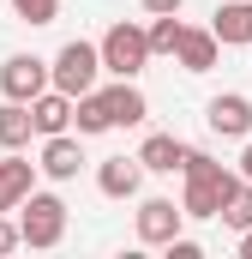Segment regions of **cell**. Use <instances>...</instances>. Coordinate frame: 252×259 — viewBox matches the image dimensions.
Wrapping results in <instances>:
<instances>
[{
	"instance_id": "cell-1",
	"label": "cell",
	"mask_w": 252,
	"mask_h": 259,
	"mask_svg": "<svg viewBox=\"0 0 252 259\" xmlns=\"http://www.w3.org/2000/svg\"><path fill=\"white\" fill-rule=\"evenodd\" d=\"M180 181H186V187H180V211H186V217H216L240 175H234L228 163H216L210 151H192V145H186V157H180Z\"/></svg>"
},
{
	"instance_id": "cell-20",
	"label": "cell",
	"mask_w": 252,
	"mask_h": 259,
	"mask_svg": "<svg viewBox=\"0 0 252 259\" xmlns=\"http://www.w3.org/2000/svg\"><path fill=\"white\" fill-rule=\"evenodd\" d=\"M12 12H18L24 24H36V30H42V24H54V18H60V0H12Z\"/></svg>"
},
{
	"instance_id": "cell-15",
	"label": "cell",
	"mask_w": 252,
	"mask_h": 259,
	"mask_svg": "<svg viewBox=\"0 0 252 259\" xmlns=\"http://www.w3.org/2000/svg\"><path fill=\"white\" fill-rule=\"evenodd\" d=\"M36 187V163H24L18 151L0 157V211H18V199Z\"/></svg>"
},
{
	"instance_id": "cell-25",
	"label": "cell",
	"mask_w": 252,
	"mask_h": 259,
	"mask_svg": "<svg viewBox=\"0 0 252 259\" xmlns=\"http://www.w3.org/2000/svg\"><path fill=\"white\" fill-rule=\"evenodd\" d=\"M240 259H252V229H240Z\"/></svg>"
},
{
	"instance_id": "cell-5",
	"label": "cell",
	"mask_w": 252,
	"mask_h": 259,
	"mask_svg": "<svg viewBox=\"0 0 252 259\" xmlns=\"http://www.w3.org/2000/svg\"><path fill=\"white\" fill-rule=\"evenodd\" d=\"M132 229H138V241L144 247H162V241H174L180 229H186V211L174 205V199H138V217H132Z\"/></svg>"
},
{
	"instance_id": "cell-9",
	"label": "cell",
	"mask_w": 252,
	"mask_h": 259,
	"mask_svg": "<svg viewBox=\"0 0 252 259\" xmlns=\"http://www.w3.org/2000/svg\"><path fill=\"white\" fill-rule=\"evenodd\" d=\"M48 181H72L78 169H84V145L72 139V133H48L42 139V163H36Z\"/></svg>"
},
{
	"instance_id": "cell-10",
	"label": "cell",
	"mask_w": 252,
	"mask_h": 259,
	"mask_svg": "<svg viewBox=\"0 0 252 259\" xmlns=\"http://www.w3.org/2000/svg\"><path fill=\"white\" fill-rule=\"evenodd\" d=\"M210 36L222 49H252V0H222L210 18Z\"/></svg>"
},
{
	"instance_id": "cell-6",
	"label": "cell",
	"mask_w": 252,
	"mask_h": 259,
	"mask_svg": "<svg viewBox=\"0 0 252 259\" xmlns=\"http://www.w3.org/2000/svg\"><path fill=\"white\" fill-rule=\"evenodd\" d=\"M36 91H48V61L42 55H6L0 61V97L30 103Z\"/></svg>"
},
{
	"instance_id": "cell-23",
	"label": "cell",
	"mask_w": 252,
	"mask_h": 259,
	"mask_svg": "<svg viewBox=\"0 0 252 259\" xmlns=\"http://www.w3.org/2000/svg\"><path fill=\"white\" fill-rule=\"evenodd\" d=\"M138 6H144V12H150V18H156V12H180V6H186V0H138Z\"/></svg>"
},
{
	"instance_id": "cell-7",
	"label": "cell",
	"mask_w": 252,
	"mask_h": 259,
	"mask_svg": "<svg viewBox=\"0 0 252 259\" xmlns=\"http://www.w3.org/2000/svg\"><path fill=\"white\" fill-rule=\"evenodd\" d=\"M204 127L222 133V139H252V97H240V91L210 97L204 103Z\"/></svg>"
},
{
	"instance_id": "cell-14",
	"label": "cell",
	"mask_w": 252,
	"mask_h": 259,
	"mask_svg": "<svg viewBox=\"0 0 252 259\" xmlns=\"http://www.w3.org/2000/svg\"><path fill=\"white\" fill-rule=\"evenodd\" d=\"M132 157L144 163V175H174V169H180V157H186V145H180L174 133H150Z\"/></svg>"
},
{
	"instance_id": "cell-8",
	"label": "cell",
	"mask_w": 252,
	"mask_h": 259,
	"mask_svg": "<svg viewBox=\"0 0 252 259\" xmlns=\"http://www.w3.org/2000/svg\"><path fill=\"white\" fill-rule=\"evenodd\" d=\"M144 187V163L138 157H108V163H96V193L102 199H138Z\"/></svg>"
},
{
	"instance_id": "cell-24",
	"label": "cell",
	"mask_w": 252,
	"mask_h": 259,
	"mask_svg": "<svg viewBox=\"0 0 252 259\" xmlns=\"http://www.w3.org/2000/svg\"><path fill=\"white\" fill-rule=\"evenodd\" d=\"M240 181H252V139H246V151H240V169H234Z\"/></svg>"
},
{
	"instance_id": "cell-13",
	"label": "cell",
	"mask_w": 252,
	"mask_h": 259,
	"mask_svg": "<svg viewBox=\"0 0 252 259\" xmlns=\"http://www.w3.org/2000/svg\"><path fill=\"white\" fill-rule=\"evenodd\" d=\"M216 55H222V42H216L210 30L180 24V36H174V61L186 66V72H210V66H216Z\"/></svg>"
},
{
	"instance_id": "cell-17",
	"label": "cell",
	"mask_w": 252,
	"mask_h": 259,
	"mask_svg": "<svg viewBox=\"0 0 252 259\" xmlns=\"http://www.w3.org/2000/svg\"><path fill=\"white\" fill-rule=\"evenodd\" d=\"M72 127H78V139H96V133H114V121H108V109H102V97H96V91L72 97Z\"/></svg>"
},
{
	"instance_id": "cell-21",
	"label": "cell",
	"mask_w": 252,
	"mask_h": 259,
	"mask_svg": "<svg viewBox=\"0 0 252 259\" xmlns=\"http://www.w3.org/2000/svg\"><path fill=\"white\" fill-rule=\"evenodd\" d=\"M162 253H168V259H198L204 247H198L192 235H174V241H162Z\"/></svg>"
},
{
	"instance_id": "cell-16",
	"label": "cell",
	"mask_w": 252,
	"mask_h": 259,
	"mask_svg": "<svg viewBox=\"0 0 252 259\" xmlns=\"http://www.w3.org/2000/svg\"><path fill=\"white\" fill-rule=\"evenodd\" d=\"M30 139H36V127H30V109L6 97V103H0V151H24Z\"/></svg>"
},
{
	"instance_id": "cell-12",
	"label": "cell",
	"mask_w": 252,
	"mask_h": 259,
	"mask_svg": "<svg viewBox=\"0 0 252 259\" xmlns=\"http://www.w3.org/2000/svg\"><path fill=\"white\" fill-rule=\"evenodd\" d=\"M96 97H102V109H108V121H114V127H138V121L150 115V103H144V91H138L132 78L108 84V91H96Z\"/></svg>"
},
{
	"instance_id": "cell-19",
	"label": "cell",
	"mask_w": 252,
	"mask_h": 259,
	"mask_svg": "<svg viewBox=\"0 0 252 259\" xmlns=\"http://www.w3.org/2000/svg\"><path fill=\"white\" fill-rule=\"evenodd\" d=\"M174 36H180V12H156V24L144 30L150 55H174Z\"/></svg>"
},
{
	"instance_id": "cell-3",
	"label": "cell",
	"mask_w": 252,
	"mask_h": 259,
	"mask_svg": "<svg viewBox=\"0 0 252 259\" xmlns=\"http://www.w3.org/2000/svg\"><path fill=\"white\" fill-rule=\"evenodd\" d=\"M96 55H102V72H114V78H138L144 66H150V42H144V24H108L102 30V42H96Z\"/></svg>"
},
{
	"instance_id": "cell-2",
	"label": "cell",
	"mask_w": 252,
	"mask_h": 259,
	"mask_svg": "<svg viewBox=\"0 0 252 259\" xmlns=\"http://www.w3.org/2000/svg\"><path fill=\"white\" fill-rule=\"evenodd\" d=\"M12 223H18V241H24V247L48 253V247H60V241H66V199L30 187V193L18 199V217H12Z\"/></svg>"
},
{
	"instance_id": "cell-4",
	"label": "cell",
	"mask_w": 252,
	"mask_h": 259,
	"mask_svg": "<svg viewBox=\"0 0 252 259\" xmlns=\"http://www.w3.org/2000/svg\"><path fill=\"white\" fill-rule=\"evenodd\" d=\"M96 72H102L96 42L72 36V42H60V55L48 61V84H54V91H66V97H84V91H96Z\"/></svg>"
},
{
	"instance_id": "cell-22",
	"label": "cell",
	"mask_w": 252,
	"mask_h": 259,
	"mask_svg": "<svg viewBox=\"0 0 252 259\" xmlns=\"http://www.w3.org/2000/svg\"><path fill=\"white\" fill-rule=\"evenodd\" d=\"M12 247H24L18 241V223H12V211H0V259L12 253Z\"/></svg>"
},
{
	"instance_id": "cell-11",
	"label": "cell",
	"mask_w": 252,
	"mask_h": 259,
	"mask_svg": "<svg viewBox=\"0 0 252 259\" xmlns=\"http://www.w3.org/2000/svg\"><path fill=\"white\" fill-rule=\"evenodd\" d=\"M24 109H30V127L42 133V139H48V133H72V97L54 91V84H48V91H36Z\"/></svg>"
},
{
	"instance_id": "cell-18",
	"label": "cell",
	"mask_w": 252,
	"mask_h": 259,
	"mask_svg": "<svg viewBox=\"0 0 252 259\" xmlns=\"http://www.w3.org/2000/svg\"><path fill=\"white\" fill-rule=\"evenodd\" d=\"M216 217H222L234 235H240V229H252V181H234V193L222 199V211H216Z\"/></svg>"
}]
</instances>
